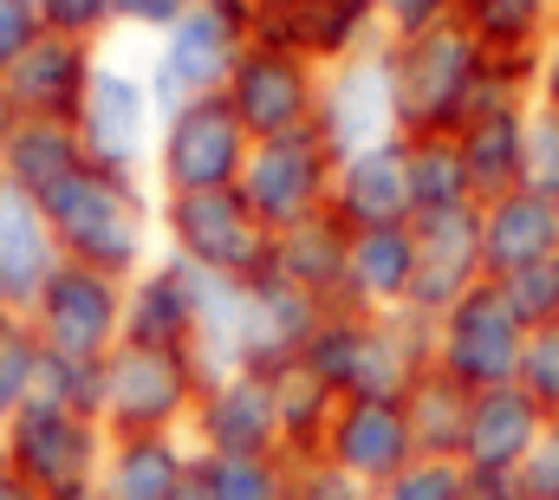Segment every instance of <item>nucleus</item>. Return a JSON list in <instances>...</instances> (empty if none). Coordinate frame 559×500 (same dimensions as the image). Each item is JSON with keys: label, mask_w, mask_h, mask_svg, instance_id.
Masks as SVG:
<instances>
[{"label": "nucleus", "mask_w": 559, "mask_h": 500, "mask_svg": "<svg viewBox=\"0 0 559 500\" xmlns=\"http://www.w3.org/2000/svg\"><path fill=\"white\" fill-rule=\"evenodd\" d=\"M46 228L59 241V260L92 266L105 279H138L143 266L163 253L156 241V189L150 176H118V169H79L72 182H59L46 202Z\"/></svg>", "instance_id": "nucleus-1"}, {"label": "nucleus", "mask_w": 559, "mask_h": 500, "mask_svg": "<svg viewBox=\"0 0 559 500\" xmlns=\"http://www.w3.org/2000/svg\"><path fill=\"white\" fill-rule=\"evenodd\" d=\"M299 365L325 377L338 396H378V403H404L411 383L436 365V325L404 312H345L332 306L319 319V332L306 338Z\"/></svg>", "instance_id": "nucleus-2"}, {"label": "nucleus", "mask_w": 559, "mask_h": 500, "mask_svg": "<svg viewBox=\"0 0 559 500\" xmlns=\"http://www.w3.org/2000/svg\"><path fill=\"white\" fill-rule=\"evenodd\" d=\"M391 92H397V136H455L475 111L488 52L462 20H442L417 39H384Z\"/></svg>", "instance_id": "nucleus-3"}, {"label": "nucleus", "mask_w": 559, "mask_h": 500, "mask_svg": "<svg viewBox=\"0 0 559 500\" xmlns=\"http://www.w3.org/2000/svg\"><path fill=\"white\" fill-rule=\"evenodd\" d=\"M156 241L163 253L254 286L261 273H274V228L241 202V189H209V195H156Z\"/></svg>", "instance_id": "nucleus-4"}, {"label": "nucleus", "mask_w": 559, "mask_h": 500, "mask_svg": "<svg viewBox=\"0 0 559 500\" xmlns=\"http://www.w3.org/2000/svg\"><path fill=\"white\" fill-rule=\"evenodd\" d=\"M248 46H254V33H248L241 0H195V7L156 39V52H150V66H143V85H150L156 118H169V111L189 105V98L228 92V79H235V66H241Z\"/></svg>", "instance_id": "nucleus-5"}, {"label": "nucleus", "mask_w": 559, "mask_h": 500, "mask_svg": "<svg viewBox=\"0 0 559 500\" xmlns=\"http://www.w3.org/2000/svg\"><path fill=\"white\" fill-rule=\"evenodd\" d=\"M254 156V136L241 130L235 105L215 98H189L156 124L150 150V189L156 195H209V189H241V169Z\"/></svg>", "instance_id": "nucleus-6"}, {"label": "nucleus", "mask_w": 559, "mask_h": 500, "mask_svg": "<svg viewBox=\"0 0 559 500\" xmlns=\"http://www.w3.org/2000/svg\"><path fill=\"white\" fill-rule=\"evenodd\" d=\"M202 383L209 377L189 352L118 345L105 358V436H189Z\"/></svg>", "instance_id": "nucleus-7"}, {"label": "nucleus", "mask_w": 559, "mask_h": 500, "mask_svg": "<svg viewBox=\"0 0 559 500\" xmlns=\"http://www.w3.org/2000/svg\"><path fill=\"white\" fill-rule=\"evenodd\" d=\"M26 332L52 358L105 365L124 345V279H105L92 266L59 260V273L46 279V293L26 306Z\"/></svg>", "instance_id": "nucleus-8"}, {"label": "nucleus", "mask_w": 559, "mask_h": 500, "mask_svg": "<svg viewBox=\"0 0 559 500\" xmlns=\"http://www.w3.org/2000/svg\"><path fill=\"white\" fill-rule=\"evenodd\" d=\"M254 46H280L325 66H345L371 46H384V13L378 0H241Z\"/></svg>", "instance_id": "nucleus-9"}, {"label": "nucleus", "mask_w": 559, "mask_h": 500, "mask_svg": "<svg viewBox=\"0 0 559 500\" xmlns=\"http://www.w3.org/2000/svg\"><path fill=\"white\" fill-rule=\"evenodd\" d=\"M0 436H7V468H13L20 481H33L39 495L92 488V481H98V462H105V449H111L105 422L72 416V409H59V403H46V396H33Z\"/></svg>", "instance_id": "nucleus-10"}, {"label": "nucleus", "mask_w": 559, "mask_h": 500, "mask_svg": "<svg viewBox=\"0 0 559 500\" xmlns=\"http://www.w3.org/2000/svg\"><path fill=\"white\" fill-rule=\"evenodd\" d=\"M332 169H338V156H332V143L319 130L267 136V143H254V156L241 169V202L274 235H286V228H299V222L332 209Z\"/></svg>", "instance_id": "nucleus-11"}, {"label": "nucleus", "mask_w": 559, "mask_h": 500, "mask_svg": "<svg viewBox=\"0 0 559 500\" xmlns=\"http://www.w3.org/2000/svg\"><path fill=\"white\" fill-rule=\"evenodd\" d=\"M521 345H527V325L508 312L501 286L481 279L468 299H455L442 319H436V371L455 377L462 390H501L521 371Z\"/></svg>", "instance_id": "nucleus-12"}, {"label": "nucleus", "mask_w": 559, "mask_h": 500, "mask_svg": "<svg viewBox=\"0 0 559 500\" xmlns=\"http://www.w3.org/2000/svg\"><path fill=\"white\" fill-rule=\"evenodd\" d=\"M156 105H150V85H143V66H118V59H98L92 72V92H85V111H79V143H85V163L92 169H118V176H150V150H156Z\"/></svg>", "instance_id": "nucleus-13"}, {"label": "nucleus", "mask_w": 559, "mask_h": 500, "mask_svg": "<svg viewBox=\"0 0 559 500\" xmlns=\"http://www.w3.org/2000/svg\"><path fill=\"white\" fill-rule=\"evenodd\" d=\"M319 85H325V72L312 59L280 52V46H248L222 98L235 105V118H241V130L254 143H267V136L312 130V118H319Z\"/></svg>", "instance_id": "nucleus-14"}, {"label": "nucleus", "mask_w": 559, "mask_h": 500, "mask_svg": "<svg viewBox=\"0 0 559 500\" xmlns=\"http://www.w3.org/2000/svg\"><path fill=\"white\" fill-rule=\"evenodd\" d=\"M312 130L332 143V156H352V150L397 136V92H391V52L384 46H371L345 66H325Z\"/></svg>", "instance_id": "nucleus-15"}, {"label": "nucleus", "mask_w": 559, "mask_h": 500, "mask_svg": "<svg viewBox=\"0 0 559 500\" xmlns=\"http://www.w3.org/2000/svg\"><path fill=\"white\" fill-rule=\"evenodd\" d=\"M411 248H417L411 312L436 325L455 299H468V293L488 279V266H481V202H475V209L417 215V222H411Z\"/></svg>", "instance_id": "nucleus-16"}, {"label": "nucleus", "mask_w": 559, "mask_h": 500, "mask_svg": "<svg viewBox=\"0 0 559 500\" xmlns=\"http://www.w3.org/2000/svg\"><path fill=\"white\" fill-rule=\"evenodd\" d=\"M189 449L195 455H280V416H274V377L228 371L202 383V403L189 416Z\"/></svg>", "instance_id": "nucleus-17"}, {"label": "nucleus", "mask_w": 559, "mask_h": 500, "mask_svg": "<svg viewBox=\"0 0 559 500\" xmlns=\"http://www.w3.org/2000/svg\"><path fill=\"white\" fill-rule=\"evenodd\" d=\"M319 462H332L338 475H352L358 488H384L397 481L411 462H417V442H411V422H404V403H378V396H345L332 429H325V449Z\"/></svg>", "instance_id": "nucleus-18"}, {"label": "nucleus", "mask_w": 559, "mask_h": 500, "mask_svg": "<svg viewBox=\"0 0 559 500\" xmlns=\"http://www.w3.org/2000/svg\"><path fill=\"white\" fill-rule=\"evenodd\" d=\"M98 46H85V39H59V33H46L7 79H0V92H7V105H13V118H39V124H79V111H85V92H92V72H98Z\"/></svg>", "instance_id": "nucleus-19"}, {"label": "nucleus", "mask_w": 559, "mask_h": 500, "mask_svg": "<svg viewBox=\"0 0 559 500\" xmlns=\"http://www.w3.org/2000/svg\"><path fill=\"white\" fill-rule=\"evenodd\" d=\"M332 215H338L352 235H371V228H411L404 136L338 156V169H332Z\"/></svg>", "instance_id": "nucleus-20"}, {"label": "nucleus", "mask_w": 559, "mask_h": 500, "mask_svg": "<svg viewBox=\"0 0 559 500\" xmlns=\"http://www.w3.org/2000/svg\"><path fill=\"white\" fill-rule=\"evenodd\" d=\"M195 293H202V273L176 253H156L124 286V345L189 352L195 345Z\"/></svg>", "instance_id": "nucleus-21"}, {"label": "nucleus", "mask_w": 559, "mask_h": 500, "mask_svg": "<svg viewBox=\"0 0 559 500\" xmlns=\"http://www.w3.org/2000/svg\"><path fill=\"white\" fill-rule=\"evenodd\" d=\"M319 319H325L319 299H306L280 273H261L248 286V312H241V371L274 377L280 365H293L306 352V338L319 332Z\"/></svg>", "instance_id": "nucleus-22"}, {"label": "nucleus", "mask_w": 559, "mask_h": 500, "mask_svg": "<svg viewBox=\"0 0 559 500\" xmlns=\"http://www.w3.org/2000/svg\"><path fill=\"white\" fill-rule=\"evenodd\" d=\"M559 253V202L540 189H508L481 202V266L488 279H508L534 260Z\"/></svg>", "instance_id": "nucleus-23"}, {"label": "nucleus", "mask_w": 559, "mask_h": 500, "mask_svg": "<svg viewBox=\"0 0 559 500\" xmlns=\"http://www.w3.org/2000/svg\"><path fill=\"white\" fill-rule=\"evenodd\" d=\"M52 273H59V241L46 228V209L0 182V306L26 319V306L46 293Z\"/></svg>", "instance_id": "nucleus-24"}, {"label": "nucleus", "mask_w": 559, "mask_h": 500, "mask_svg": "<svg viewBox=\"0 0 559 500\" xmlns=\"http://www.w3.org/2000/svg\"><path fill=\"white\" fill-rule=\"evenodd\" d=\"M554 416L521 390V383H501V390H481L468 403V436H462V468H521L527 449L540 442Z\"/></svg>", "instance_id": "nucleus-25"}, {"label": "nucleus", "mask_w": 559, "mask_h": 500, "mask_svg": "<svg viewBox=\"0 0 559 500\" xmlns=\"http://www.w3.org/2000/svg\"><path fill=\"white\" fill-rule=\"evenodd\" d=\"M527 111L534 105H495V111H475L455 130V150H462V169L475 182V202H495V195L527 182Z\"/></svg>", "instance_id": "nucleus-26"}, {"label": "nucleus", "mask_w": 559, "mask_h": 500, "mask_svg": "<svg viewBox=\"0 0 559 500\" xmlns=\"http://www.w3.org/2000/svg\"><path fill=\"white\" fill-rule=\"evenodd\" d=\"M195 449L189 436H111L98 462V500H169L182 488Z\"/></svg>", "instance_id": "nucleus-27"}, {"label": "nucleus", "mask_w": 559, "mask_h": 500, "mask_svg": "<svg viewBox=\"0 0 559 500\" xmlns=\"http://www.w3.org/2000/svg\"><path fill=\"white\" fill-rule=\"evenodd\" d=\"M345 260H352V228L332 209L274 235V273L286 286H299L306 299H319L325 312L345 306Z\"/></svg>", "instance_id": "nucleus-28"}, {"label": "nucleus", "mask_w": 559, "mask_h": 500, "mask_svg": "<svg viewBox=\"0 0 559 500\" xmlns=\"http://www.w3.org/2000/svg\"><path fill=\"white\" fill-rule=\"evenodd\" d=\"M411 273H417L411 228L352 235V260H345V312H404V306H411Z\"/></svg>", "instance_id": "nucleus-29"}, {"label": "nucleus", "mask_w": 559, "mask_h": 500, "mask_svg": "<svg viewBox=\"0 0 559 500\" xmlns=\"http://www.w3.org/2000/svg\"><path fill=\"white\" fill-rule=\"evenodd\" d=\"M79 169H85V143H79L72 124L20 118L13 136H7V150H0V182L20 189V195H33V202H46V195H52L59 182H72Z\"/></svg>", "instance_id": "nucleus-30"}, {"label": "nucleus", "mask_w": 559, "mask_h": 500, "mask_svg": "<svg viewBox=\"0 0 559 500\" xmlns=\"http://www.w3.org/2000/svg\"><path fill=\"white\" fill-rule=\"evenodd\" d=\"M338 403H345V396H338L325 377H312L299 358H293V365H280V371H274L280 455H286V462H319V449H325V429H332Z\"/></svg>", "instance_id": "nucleus-31"}, {"label": "nucleus", "mask_w": 559, "mask_h": 500, "mask_svg": "<svg viewBox=\"0 0 559 500\" xmlns=\"http://www.w3.org/2000/svg\"><path fill=\"white\" fill-rule=\"evenodd\" d=\"M455 20L481 39L488 59H540L559 26V0H455Z\"/></svg>", "instance_id": "nucleus-32"}, {"label": "nucleus", "mask_w": 559, "mask_h": 500, "mask_svg": "<svg viewBox=\"0 0 559 500\" xmlns=\"http://www.w3.org/2000/svg\"><path fill=\"white\" fill-rule=\"evenodd\" d=\"M468 403H475V390H462L455 377H442L436 365L411 383V396H404V422H411L417 462H462Z\"/></svg>", "instance_id": "nucleus-33"}, {"label": "nucleus", "mask_w": 559, "mask_h": 500, "mask_svg": "<svg viewBox=\"0 0 559 500\" xmlns=\"http://www.w3.org/2000/svg\"><path fill=\"white\" fill-rule=\"evenodd\" d=\"M404 169H411V222L442 209H475V182L462 169L455 136H404Z\"/></svg>", "instance_id": "nucleus-34"}, {"label": "nucleus", "mask_w": 559, "mask_h": 500, "mask_svg": "<svg viewBox=\"0 0 559 500\" xmlns=\"http://www.w3.org/2000/svg\"><path fill=\"white\" fill-rule=\"evenodd\" d=\"M215 500H293V462L286 455H202Z\"/></svg>", "instance_id": "nucleus-35"}, {"label": "nucleus", "mask_w": 559, "mask_h": 500, "mask_svg": "<svg viewBox=\"0 0 559 500\" xmlns=\"http://www.w3.org/2000/svg\"><path fill=\"white\" fill-rule=\"evenodd\" d=\"M39 396L59 403V409H72V416L105 422V365H79V358L39 352Z\"/></svg>", "instance_id": "nucleus-36"}, {"label": "nucleus", "mask_w": 559, "mask_h": 500, "mask_svg": "<svg viewBox=\"0 0 559 500\" xmlns=\"http://www.w3.org/2000/svg\"><path fill=\"white\" fill-rule=\"evenodd\" d=\"M495 286H501L508 312H514L527 332H534V325H559V253L521 266V273H508V279H495Z\"/></svg>", "instance_id": "nucleus-37"}, {"label": "nucleus", "mask_w": 559, "mask_h": 500, "mask_svg": "<svg viewBox=\"0 0 559 500\" xmlns=\"http://www.w3.org/2000/svg\"><path fill=\"white\" fill-rule=\"evenodd\" d=\"M39 396V338L26 332V319L0 338V429Z\"/></svg>", "instance_id": "nucleus-38"}, {"label": "nucleus", "mask_w": 559, "mask_h": 500, "mask_svg": "<svg viewBox=\"0 0 559 500\" xmlns=\"http://www.w3.org/2000/svg\"><path fill=\"white\" fill-rule=\"evenodd\" d=\"M514 383H521L547 416H559V325H534V332H527Z\"/></svg>", "instance_id": "nucleus-39"}, {"label": "nucleus", "mask_w": 559, "mask_h": 500, "mask_svg": "<svg viewBox=\"0 0 559 500\" xmlns=\"http://www.w3.org/2000/svg\"><path fill=\"white\" fill-rule=\"evenodd\" d=\"M39 20H46V33H59V39H85V46H105V39L118 33L111 0H39Z\"/></svg>", "instance_id": "nucleus-40"}, {"label": "nucleus", "mask_w": 559, "mask_h": 500, "mask_svg": "<svg viewBox=\"0 0 559 500\" xmlns=\"http://www.w3.org/2000/svg\"><path fill=\"white\" fill-rule=\"evenodd\" d=\"M521 189H540L559 202V111L547 105L527 111V182Z\"/></svg>", "instance_id": "nucleus-41"}, {"label": "nucleus", "mask_w": 559, "mask_h": 500, "mask_svg": "<svg viewBox=\"0 0 559 500\" xmlns=\"http://www.w3.org/2000/svg\"><path fill=\"white\" fill-rule=\"evenodd\" d=\"M46 39V20H39V0H0V79Z\"/></svg>", "instance_id": "nucleus-42"}, {"label": "nucleus", "mask_w": 559, "mask_h": 500, "mask_svg": "<svg viewBox=\"0 0 559 500\" xmlns=\"http://www.w3.org/2000/svg\"><path fill=\"white\" fill-rule=\"evenodd\" d=\"M455 468L462 462H411L397 481L371 488V500H455Z\"/></svg>", "instance_id": "nucleus-43"}, {"label": "nucleus", "mask_w": 559, "mask_h": 500, "mask_svg": "<svg viewBox=\"0 0 559 500\" xmlns=\"http://www.w3.org/2000/svg\"><path fill=\"white\" fill-rule=\"evenodd\" d=\"M378 13H384V39H417L429 26L455 20V0H378Z\"/></svg>", "instance_id": "nucleus-44"}, {"label": "nucleus", "mask_w": 559, "mask_h": 500, "mask_svg": "<svg viewBox=\"0 0 559 500\" xmlns=\"http://www.w3.org/2000/svg\"><path fill=\"white\" fill-rule=\"evenodd\" d=\"M521 488H527V500H559V416L540 429V442L527 449V462H521Z\"/></svg>", "instance_id": "nucleus-45"}, {"label": "nucleus", "mask_w": 559, "mask_h": 500, "mask_svg": "<svg viewBox=\"0 0 559 500\" xmlns=\"http://www.w3.org/2000/svg\"><path fill=\"white\" fill-rule=\"evenodd\" d=\"M293 500H371V488H358L332 462H293Z\"/></svg>", "instance_id": "nucleus-46"}, {"label": "nucleus", "mask_w": 559, "mask_h": 500, "mask_svg": "<svg viewBox=\"0 0 559 500\" xmlns=\"http://www.w3.org/2000/svg\"><path fill=\"white\" fill-rule=\"evenodd\" d=\"M195 0H111V13H118V26H131V33H150V39H163L182 13H189Z\"/></svg>", "instance_id": "nucleus-47"}, {"label": "nucleus", "mask_w": 559, "mask_h": 500, "mask_svg": "<svg viewBox=\"0 0 559 500\" xmlns=\"http://www.w3.org/2000/svg\"><path fill=\"white\" fill-rule=\"evenodd\" d=\"M455 500H527L521 468H455Z\"/></svg>", "instance_id": "nucleus-48"}, {"label": "nucleus", "mask_w": 559, "mask_h": 500, "mask_svg": "<svg viewBox=\"0 0 559 500\" xmlns=\"http://www.w3.org/2000/svg\"><path fill=\"white\" fill-rule=\"evenodd\" d=\"M534 105L559 111V26H554V39L540 46V59H534Z\"/></svg>", "instance_id": "nucleus-49"}, {"label": "nucleus", "mask_w": 559, "mask_h": 500, "mask_svg": "<svg viewBox=\"0 0 559 500\" xmlns=\"http://www.w3.org/2000/svg\"><path fill=\"white\" fill-rule=\"evenodd\" d=\"M169 500H215V488H209V468H202V455L189 462V475H182V488H176Z\"/></svg>", "instance_id": "nucleus-50"}, {"label": "nucleus", "mask_w": 559, "mask_h": 500, "mask_svg": "<svg viewBox=\"0 0 559 500\" xmlns=\"http://www.w3.org/2000/svg\"><path fill=\"white\" fill-rule=\"evenodd\" d=\"M0 500H46V495H39L33 481H20V475H13V468L0 462Z\"/></svg>", "instance_id": "nucleus-51"}, {"label": "nucleus", "mask_w": 559, "mask_h": 500, "mask_svg": "<svg viewBox=\"0 0 559 500\" xmlns=\"http://www.w3.org/2000/svg\"><path fill=\"white\" fill-rule=\"evenodd\" d=\"M13 124H20V118H13V105H7V92H0V150H7V136H13Z\"/></svg>", "instance_id": "nucleus-52"}, {"label": "nucleus", "mask_w": 559, "mask_h": 500, "mask_svg": "<svg viewBox=\"0 0 559 500\" xmlns=\"http://www.w3.org/2000/svg\"><path fill=\"white\" fill-rule=\"evenodd\" d=\"M46 500H98V488H66V495H46Z\"/></svg>", "instance_id": "nucleus-53"}, {"label": "nucleus", "mask_w": 559, "mask_h": 500, "mask_svg": "<svg viewBox=\"0 0 559 500\" xmlns=\"http://www.w3.org/2000/svg\"><path fill=\"white\" fill-rule=\"evenodd\" d=\"M13 325H20V312H7V306H0V338H7Z\"/></svg>", "instance_id": "nucleus-54"}, {"label": "nucleus", "mask_w": 559, "mask_h": 500, "mask_svg": "<svg viewBox=\"0 0 559 500\" xmlns=\"http://www.w3.org/2000/svg\"><path fill=\"white\" fill-rule=\"evenodd\" d=\"M0 462H7V436H0Z\"/></svg>", "instance_id": "nucleus-55"}]
</instances>
